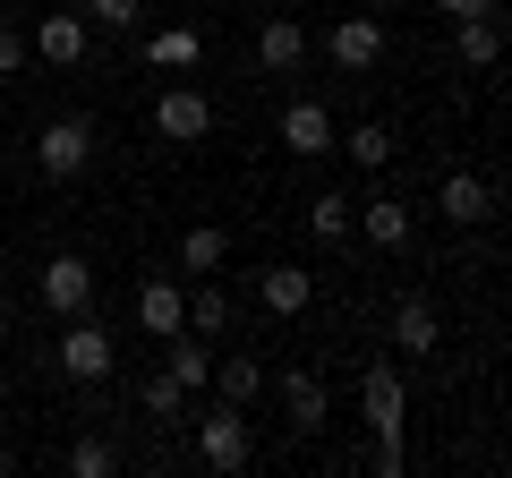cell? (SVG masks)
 <instances>
[{"label":"cell","mask_w":512,"mask_h":478,"mask_svg":"<svg viewBox=\"0 0 512 478\" xmlns=\"http://www.w3.org/2000/svg\"><path fill=\"white\" fill-rule=\"evenodd\" d=\"M316 52V43H308V26H299V18H265V26H256V69H299V60H308Z\"/></svg>","instance_id":"obj_12"},{"label":"cell","mask_w":512,"mask_h":478,"mask_svg":"<svg viewBox=\"0 0 512 478\" xmlns=\"http://www.w3.org/2000/svg\"><path fill=\"white\" fill-rule=\"evenodd\" d=\"M146 60H154V69H197L205 35H197V26H163V35H146Z\"/></svg>","instance_id":"obj_22"},{"label":"cell","mask_w":512,"mask_h":478,"mask_svg":"<svg viewBox=\"0 0 512 478\" xmlns=\"http://www.w3.org/2000/svg\"><path fill=\"white\" fill-rule=\"evenodd\" d=\"M35 163H43V180H77V171L94 163V120H43V137H35Z\"/></svg>","instance_id":"obj_5"},{"label":"cell","mask_w":512,"mask_h":478,"mask_svg":"<svg viewBox=\"0 0 512 478\" xmlns=\"http://www.w3.org/2000/svg\"><path fill=\"white\" fill-rule=\"evenodd\" d=\"M333 146H342L359 171H384V163H393V129H384V120H359V129H342Z\"/></svg>","instance_id":"obj_23"},{"label":"cell","mask_w":512,"mask_h":478,"mask_svg":"<svg viewBox=\"0 0 512 478\" xmlns=\"http://www.w3.org/2000/svg\"><path fill=\"white\" fill-rule=\"evenodd\" d=\"M197 461H205V470H248V461H256V427H248V410H231V402L205 410V419H197Z\"/></svg>","instance_id":"obj_3"},{"label":"cell","mask_w":512,"mask_h":478,"mask_svg":"<svg viewBox=\"0 0 512 478\" xmlns=\"http://www.w3.org/2000/svg\"><path fill=\"white\" fill-rule=\"evenodd\" d=\"M325 60H333L342 77H367V69L384 60V26H376V18H342V26L325 35Z\"/></svg>","instance_id":"obj_8"},{"label":"cell","mask_w":512,"mask_h":478,"mask_svg":"<svg viewBox=\"0 0 512 478\" xmlns=\"http://www.w3.org/2000/svg\"><path fill=\"white\" fill-rule=\"evenodd\" d=\"M18 69H26V35H9V26H0V86H9Z\"/></svg>","instance_id":"obj_28"},{"label":"cell","mask_w":512,"mask_h":478,"mask_svg":"<svg viewBox=\"0 0 512 478\" xmlns=\"http://www.w3.org/2000/svg\"><path fill=\"white\" fill-rule=\"evenodd\" d=\"M137 325H146L154 342H171V333L188 325V282H146V291H137Z\"/></svg>","instance_id":"obj_14"},{"label":"cell","mask_w":512,"mask_h":478,"mask_svg":"<svg viewBox=\"0 0 512 478\" xmlns=\"http://www.w3.org/2000/svg\"><path fill=\"white\" fill-rule=\"evenodd\" d=\"M214 393H222L231 410H248L256 393H265V368H256L248 350H231V359H214Z\"/></svg>","instance_id":"obj_19"},{"label":"cell","mask_w":512,"mask_h":478,"mask_svg":"<svg viewBox=\"0 0 512 478\" xmlns=\"http://www.w3.org/2000/svg\"><path fill=\"white\" fill-rule=\"evenodd\" d=\"M436 214L453 222V231H478V222H495V188L478 180V171H453V180L436 188Z\"/></svg>","instance_id":"obj_10"},{"label":"cell","mask_w":512,"mask_h":478,"mask_svg":"<svg viewBox=\"0 0 512 478\" xmlns=\"http://www.w3.org/2000/svg\"><path fill=\"white\" fill-rule=\"evenodd\" d=\"M350 214H359V205H350L342 188H325V197L308 205V239H325V248H333V239H350Z\"/></svg>","instance_id":"obj_24"},{"label":"cell","mask_w":512,"mask_h":478,"mask_svg":"<svg viewBox=\"0 0 512 478\" xmlns=\"http://www.w3.org/2000/svg\"><path fill=\"white\" fill-rule=\"evenodd\" d=\"M291 9H308V0H291Z\"/></svg>","instance_id":"obj_31"},{"label":"cell","mask_w":512,"mask_h":478,"mask_svg":"<svg viewBox=\"0 0 512 478\" xmlns=\"http://www.w3.org/2000/svg\"><path fill=\"white\" fill-rule=\"evenodd\" d=\"M256 299H265L274 316H308L316 282H308V265H265V274H256Z\"/></svg>","instance_id":"obj_16"},{"label":"cell","mask_w":512,"mask_h":478,"mask_svg":"<svg viewBox=\"0 0 512 478\" xmlns=\"http://www.w3.org/2000/svg\"><path fill=\"white\" fill-rule=\"evenodd\" d=\"M69 470H77V478H111V470H120V444L77 436V444H69Z\"/></svg>","instance_id":"obj_27"},{"label":"cell","mask_w":512,"mask_h":478,"mask_svg":"<svg viewBox=\"0 0 512 478\" xmlns=\"http://www.w3.org/2000/svg\"><path fill=\"white\" fill-rule=\"evenodd\" d=\"M69 9H77V18H86V26H103V35H128L146 0H69Z\"/></svg>","instance_id":"obj_26"},{"label":"cell","mask_w":512,"mask_h":478,"mask_svg":"<svg viewBox=\"0 0 512 478\" xmlns=\"http://www.w3.org/2000/svg\"><path fill=\"white\" fill-rule=\"evenodd\" d=\"M154 129H163L171 146H205V137H214V103H205L197 86H163L154 94Z\"/></svg>","instance_id":"obj_6"},{"label":"cell","mask_w":512,"mask_h":478,"mask_svg":"<svg viewBox=\"0 0 512 478\" xmlns=\"http://www.w3.org/2000/svg\"><path fill=\"white\" fill-rule=\"evenodd\" d=\"M137 410H146V419H180V410H188V393H180V376H171V368H154L146 385H137Z\"/></svg>","instance_id":"obj_25"},{"label":"cell","mask_w":512,"mask_h":478,"mask_svg":"<svg viewBox=\"0 0 512 478\" xmlns=\"http://www.w3.org/2000/svg\"><path fill=\"white\" fill-rule=\"evenodd\" d=\"M52 368L69 376V385H103V376L120 368V342L77 308V316H60V333H52Z\"/></svg>","instance_id":"obj_1"},{"label":"cell","mask_w":512,"mask_h":478,"mask_svg":"<svg viewBox=\"0 0 512 478\" xmlns=\"http://www.w3.org/2000/svg\"><path fill=\"white\" fill-rule=\"evenodd\" d=\"M0 470H9V453H0Z\"/></svg>","instance_id":"obj_30"},{"label":"cell","mask_w":512,"mask_h":478,"mask_svg":"<svg viewBox=\"0 0 512 478\" xmlns=\"http://www.w3.org/2000/svg\"><path fill=\"white\" fill-rule=\"evenodd\" d=\"M282 410H291V427H299V436H316V427L333 419L325 376H316V368H291V376H282Z\"/></svg>","instance_id":"obj_11"},{"label":"cell","mask_w":512,"mask_h":478,"mask_svg":"<svg viewBox=\"0 0 512 478\" xmlns=\"http://www.w3.org/2000/svg\"><path fill=\"white\" fill-rule=\"evenodd\" d=\"M222 257H231V239L214 231V222H197V231H180V274H222Z\"/></svg>","instance_id":"obj_20"},{"label":"cell","mask_w":512,"mask_h":478,"mask_svg":"<svg viewBox=\"0 0 512 478\" xmlns=\"http://www.w3.org/2000/svg\"><path fill=\"white\" fill-rule=\"evenodd\" d=\"M333 137H342V129H333V111L308 103V94L282 111V146H291V154H333Z\"/></svg>","instance_id":"obj_13"},{"label":"cell","mask_w":512,"mask_h":478,"mask_svg":"<svg viewBox=\"0 0 512 478\" xmlns=\"http://www.w3.org/2000/svg\"><path fill=\"white\" fill-rule=\"evenodd\" d=\"M453 60H461V69H495V60H504V26H495V9H487V18H453Z\"/></svg>","instance_id":"obj_17"},{"label":"cell","mask_w":512,"mask_h":478,"mask_svg":"<svg viewBox=\"0 0 512 478\" xmlns=\"http://www.w3.org/2000/svg\"><path fill=\"white\" fill-rule=\"evenodd\" d=\"M436 9H444V18H487L495 0H436Z\"/></svg>","instance_id":"obj_29"},{"label":"cell","mask_w":512,"mask_h":478,"mask_svg":"<svg viewBox=\"0 0 512 478\" xmlns=\"http://www.w3.org/2000/svg\"><path fill=\"white\" fill-rule=\"evenodd\" d=\"M222 325H231V291H222L214 274H197V282H188V325L180 333H205V342H214Z\"/></svg>","instance_id":"obj_18"},{"label":"cell","mask_w":512,"mask_h":478,"mask_svg":"<svg viewBox=\"0 0 512 478\" xmlns=\"http://www.w3.org/2000/svg\"><path fill=\"white\" fill-rule=\"evenodd\" d=\"M350 231H359V239H376V248H402V239H410V205L393 197V188H384V197H367L359 214H350Z\"/></svg>","instance_id":"obj_15"},{"label":"cell","mask_w":512,"mask_h":478,"mask_svg":"<svg viewBox=\"0 0 512 478\" xmlns=\"http://www.w3.org/2000/svg\"><path fill=\"white\" fill-rule=\"evenodd\" d=\"M171 376H180V393H205L214 385V350H205V333L188 342V333H171V359H163Z\"/></svg>","instance_id":"obj_21"},{"label":"cell","mask_w":512,"mask_h":478,"mask_svg":"<svg viewBox=\"0 0 512 478\" xmlns=\"http://www.w3.org/2000/svg\"><path fill=\"white\" fill-rule=\"evenodd\" d=\"M384 342H393V359H436V342H444L436 299L402 291V299H393V316H384Z\"/></svg>","instance_id":"obj_4"},{"label":"cell","mask_w":512,"mask_h":478,"mask_svg":"<svg viewBox=\"0 0 512 478\" xmlns=\"http://www.w3.org/2000/svg\"><path fill=\"white\" fill-rule=\"evenodd\" d=\"M86 299H94V265H86V257H69V248L43 257V308H52V316H77Z\"/></svg>","instance_id":"obj_9"},{"label":"cell","mask_w":512,"mask_h":478,"mask_svg":"<svg viewBox=\"0 0 512 478\" xmlns=\"http://www.w3.org/2000/svg\"><path fill=\"white\" fill-rule=\"evenodd\" d=\"M86 43H94V26L77 18V9H52V18H43L35 35H26V52H35V60H52V69H77V60H86Z\"/></svg>","instance_id":"obj_7"},{"label":"cell","mask_w":512,"mask_h":478,"mask_svg":"<svg viewBox=\"0 0 512 478\" xmlns=\"http://www.w3.org/2000/svg\"><path fill=\"white\" fill-rule=\"evenodd\" d=\"M359 410H367V436H376V444H402V427H410V385H402L393 359H376V368L359 376Z\"/></svg>","instance_id":"obj_2"}]
</instances>
